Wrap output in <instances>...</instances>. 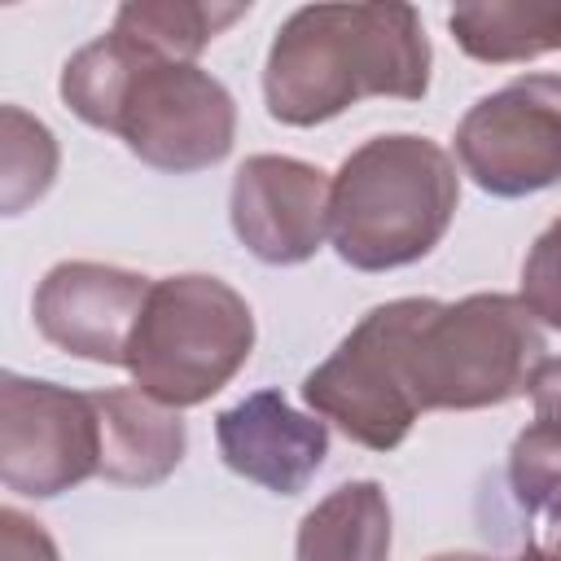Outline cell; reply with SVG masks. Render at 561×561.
Wrapping results in <instances>:
<instances>
[{"label": "cell", "mask_w": 561, "mask_h": 561, "mask_svg": "<svg viewBox=\"0 0 561 561\" xmlns=\"http://www.w3.org/2000/svg\"><path fill=\"white\" fill-rule=\"evenodd\" d=\"M57 92L79 123L167 175L219 167L237 140V101L210 70L158 57L114 26L66 57Z\"/></svg>", "instance_id": "obj_1"}, {"label": "cell", "mask_w": 561, "mask_h": 561, "mask_svg": "<svg viewBox=\"0 0 561 561\" xmlns=\"http://www.w3.org/2000/svg\"><path fill=\"white\" fill-rule=\"evenodd\" d=\"M430 39L412 4H302L263 61V105L285 127H320L364 96L421 101Z\"/></svg>", "instance_id": "obj_2"}, {"label": "cell", "mask_w": 561, "mask_h": 561, "mask_svg": "<svg viewBox=\"0 0 561 561\" xmlns=\"http://www.w3.org/2000/svg\"><path fill=\"white\" fill-rule=\"evenodd\" d=\"M460 175L451 153L416 131H386L342 158L329 184V241L355 272L421 263L451 228Z\"/></svg>", "instance_id": "obj_3"}, {"label": "cell", "mask_w": 561, "mask_h": 561, "mask_svg": "<svg viewBox=\"0 0 561 561\" xmlns=\"http://www.w3.org/2000/svg\"><path fill=\"white\" fill-rule=\"evenodd\" d=\"M548 364L543 324L517 294L421 298L408 337V381L421 412H478L530 394Z\"/></svg>", "instance_id": "obj_4"}, {"label": "cell", "mask_w": 561, "mask_h": 561, "mask_svg": "<svg viewBox=\"0 0 561 561\" xmlns=\"http://www.w3.org/2000/svg\"><path fill=\"white\" fill-rule=\"evenodd\" d=\"M254 351L250 302L210 272H175L149 285L127 346V373L162 408H197L219 394Z\"/></svg>", "instance_id": "obj_5"}, {"label": "cell", "mask_w": 561, "mask_h": 561, "mask_svg": "<svg viewBox=\"0 0 561 561\" xmlns=\"http://www.w3.org/2000/svg\"><path fill=\"white\" fill-rule=\"evenodd\" d=\"M421 298H394L359 316V324L302 377V403L368 451H394L421 408L408 381V337Z\"/></svg>", "instance_id": "obj_6"}, {"label": "cell", "mask_w": 561, "mask_h": 561, "mask_svg": "<svg viewBox=\"0 0 561 561\" xmlns=\"http://www.w3.org/2000/svg\"><path fill=\"white\" fill-rule=\"evenodd\" d=\"M101 478L96 394L57 381L0 377V482L26 500H57Z\"/></svg>", "instance_id": "obj_7"}, {"label": "cell", "mask_w": 561, "mask_h": 561, "mask_svg": "<svg viewBox=\"0 0 561 561\" xmlns=\"http://www.w3.org/2000/svg\"><path fill=\"white\" fill-rule=\"evenodd\" d=\"M460 171L491 197L561 184V75H517L478 96L456 127Z\"/></svg>", "instance_id": "obj_8"}, {"label": "cell", "mask_w": 561, "mask_h": 561, "mask_svg": "<svg viewBox=\"0 0 561 561\" xmlns=\"http://www.w3.org/2000/svg\"><path fill=\"white\" fill-rule=\"evenodd\" d=\"M149 285L153 280L145 272H131L118 263L66 259V263H53L35 285L31 316L48 346L88 364L123 368Z\"/></svg>", "instance_id": "obj_9"}, {"label": "cell", "mask_w": 561, "mask_h": 561, "mask_svg": "<svg viewBox=\"0 0 561 561\" xmlns=\"http://www.w3.org/2000/svg\"><path fill=\"white\" fill-rule=\"evenodd\" d=\"M329 175L289 153H254L237 167L228 193L232 237L267 267L316 259L329 237Z\"/></svg>", "instance_id": "obj_10"}, {"label": "cell", "mask_w": 561, "mask_h": 561, "mask_svg": "<svg viewBox=\"0 0 561 561\" xmlns=\"http://www.w3.org/2000/svg\"><path fill=\"white\" fill-rule=\"evenodd\" d=\"M215 447L237 478L298 495L329 456V421L298 412L280 390H254L215 416Z\"/></svg>", "instance_id": "obj_11"}, {"label": "cell", "mask_w": 561, "mask_h": 561, "mask_svg": "<svg viewBox=\"0 0 561 561\" xmlns=\"http://www.w3.org/2000/svg\"><path fill=\"white\" fill-rule=\"evenodd\" d=\"M101 412V478L114 486H158L167 482L184 451L188 430L175 408L131 390H92Z\"/></svg>", "instance_id": "obj_12"}, {"label": "cell", "mask_w": 561, "mask_h": 561, "mask_svg": "<svg viewBox=\"0 0 561 561\" xmlns=\"http://www.w3.org/2000/svg\"><path fill=\"white\" fill-rule=\"evenodd\" d=\"M390 500L381 482L355 478L302 513L294 561H390Z\"/></svg>", "instance_id": "obj_13"}, {"label": "cell", "mask_w": 561, "mask_h": 561, "mask_svg": "<svg viewBox=\"0 0 561 561\" xmlns=\"http://www.w3.org/2000/svg\"><path fill=\"white\" fill-rule=\"evenodd\" d=\"M456 48L482 66H517L561 53V0H473L447 13Z\"/></svg>", "instance_id": "obj_14"}, {"label": "cell", "mask_w": 561, "mask_h": 561, "mask_svg": "<svg viewBox=\"0 0 561 561\" xmlns=\"http://www.w3.org/2000/svg\"><path fill=\"white\" fill-rule=\"evenodd\" d=\"M250 4H202V0H131L118 4L114 31L136 39L140 48L171 57V61H197V53L237 18H245Z\"/></svg>", "instance_id": "obj_15"}, {"label": "cell", "mask_w": 561, "mask_h": 561, "mask_svg": "<svg viewBox=\"0 0 561 561\" xmlns=\"http://www.w3.org/2000/svg\"><path fill=\"white\" fill-rule=\"evenodd\" d=\"M0 127H4V140H0V206H4V215H22L31 202H39L53 188L61 153H57L53 131L18 105L0 110Z\"/></svg>", "instance_id": "obj_16"}, {"label": "cell", "mask_w": 561, "mask_h": 561, "mask_svg": "<svg viewBox=\"0 0 561 561\" xmlns=\"http://www.w3.org/2000/svg\"><path fill=\"white\" fill-rule=\"evenodd\" d=\"M508 486L530 517L561 530V425L557 421H530L513 438Z\"/></svg>", "instance_id": "obj_17"}, {"label": "cell", "mask_w": 561, "mask_h": 561, "mask_svg": "<svg viewBox=\"0 0 561 561\" xmlns=\"http://www.w3.org/2000/svg\"><path fill=\"white\" fill-rule=\"evenodd\" d=\"M517 298L526 302V311L543 324L561 333V215L530 241L526 259H522V289Z\"/></svg>", "instance_id": "obj_18"}, {"label": "cell", "mask_w": 561, "mask_h": 561, "mask_svg": "<svg viewBox=\"0 0 561 561\" xmlns=\"http://www.w3.org/2000/svg\"><path fill=\"white\" fill-rule=\"evenodd\" d=\"M0 561H61L44 522L22 508H0Z\"/></svg>", "instance_id": "obj_19"}, {"label": "cell", "mask_w": 561, "mask_h": 561, "mask_svg": "<svg viewBox=\"0 0 561 561\" xmlns=\"http://www.w3.org/2000/svg\"><path fill=\"white\" fill-rule=\"evenodd\" d=\"M530 403H535V421H557L561 425V359H548L530 386Z\"/></svg>", "instance_id": "obj_20"}, {"label": "cell", "mask_w": 561, "mask_h": 561, "mask_svg": "<svg viewBox=\"0 0 561 561\" xmlns=\"http://www.w3.org/2000/svg\"><path fill=\"white\" fill-rule=\"evenodd\" d=\"M513 561H561V530H557L552 543H526Z\"/></svg>", "instance_id": "obj_21"}, {"label": "cell", "mask_w": 561, "mask_h": 561, "mask_svg": "<svg viewBox=\"0 0 561 561\" xmlns=\"http://www.w3.org/2000/svg\"><path fill=\"white\" fill-rule=\"evenodd\" d=\"M425 561H500V557H491V552H434Z\"/></svg>", "instance_id": "obj_22"}]
</instances>
